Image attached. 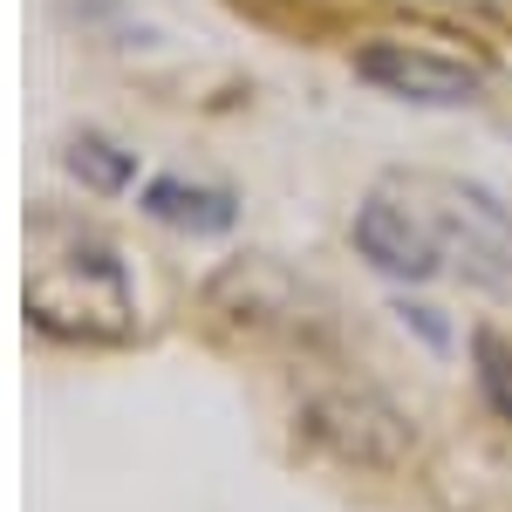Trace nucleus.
Segmentation results:
<instances>
[{
  "label": "nucleus",
  "instance_id": "nucleus-1",
  "mask_svg": "<svg viewBox=\"0 0 512 512\" xmlns=\"http://www.w3.org/2000/svg\"><path fill=\"white\" fill-rule=\"evenodd\" d=\"M28 321L62 342H130L137 335V294L123 274L117 246L76 226L35 212V267H28Z\"/></svg>",
  "mask_w": 512,
  "mask_h": 512
},
{
  "label": "nucleus",
  "instance_id": "nucleus-2",
  "mask_svg": "<svg viewBox=\"0 0 512 512\" xmlns=\"http://www.w3.org/2000/svg\"><path fill=\"white\" fill-rule=\"evenodd\" d=\"M383 185L410 205L437 274H465L478 287H506L512 280V219L485 185L444 178V171H396Z\"/></svg>",
  "mask_w": 512,
  "mask_h": 512
},
{
  "label": "nucleus",
  "instance_id": "nucleus-3",
  "mask_svg": "<svg viewBox=\"0 0 512 512\" xmlns=\"http://www.w3.org/2000/svg\"><path fill=\"white\" fill-rule=\"evenodd\" d=\"M355 76L403 96V103H431V110H458V103H472L478 89H485V69L478 62L444 55L431 41H396V35L362 41L355 48Z\"/></svg>",
  "mask_w": 512,
  "mask_h": 512
},
{
  "label": "nucleus",
  "instance_id": "nucleus-4",
  "mask_svg": "<svg viewBox=\"0 0 512 512\" xmlns=\"http://www.w3.org/2000/svg\"><path fill=\"white\" fill-rule=\"evenodd\" d=\"M355 253L390 280H431L437 274V260H431V246H424V233H417V219H410V205L390 185H376V192L362 198V212H355Z\"/></svg>",
  "mask_w": 512,
  "mask_h": 512
},
{
  "label": "nucleus",
  "instance_id": "nucleus-5",
  "mask_svg": "<svg viewBox=\"0 0 512 512\" xmlns=\"http://www.w3.org/2000/svg\"><path fill=\"white\" fill-rule=\"evenodd\" d=\"M308 431L328 437L342 458H362V465H390L403 458V417L376 396H328L308 410Z\"/></svg>",
  "mask_w": 512,
  "mask_h": 512
},
{
  "label": "nucleus",
  "instance_id": "nucleus-6",
  "mask_svg": "<svg viewBox=\"0 0 512 512\" xmlns=\"http://www.w3.org/2000/svg\"><path fill=\"white\" fill-rule=\"evenodd\" d=\"M144 212L164 219V226H185V233H226L233 226V192L192 185V178H158V185H144Z\"/></svg>",
  "mask_w": 512,
  "mask_h": 512
},
{
  "label": "nucleus",
  "instance_id": "nucleus-7",
  "mask_svg": "<svg viewBox=\"0 0 512 512\" xmlns=\"http://www.w3.org/2000/svg\"><path fill=\"white\" fill-rule=\"evenodd\" d=\"M62 164L76 171L89 192H123V185L137 178V158H130V151H117L110 137H76V144L62 151Z\"/></svg>",
  "mask_w": 512,
  "mask_h": 512
},
{
  "label": "nucleus",
  "instance_id": "nucleus-8",
  "mask_svg": "<svg viewBox=\"0 0 512 512\" xmlns=\"http://www.w3.org/2000/svg\"><path fill=\"white\" fill-rule=\"evenodd\" d=\"M478 390L512 424V342L506 335H478Z\"/></svg>",
  "mask_w": 512,
  "mask_h": 512
}]
</instances>
